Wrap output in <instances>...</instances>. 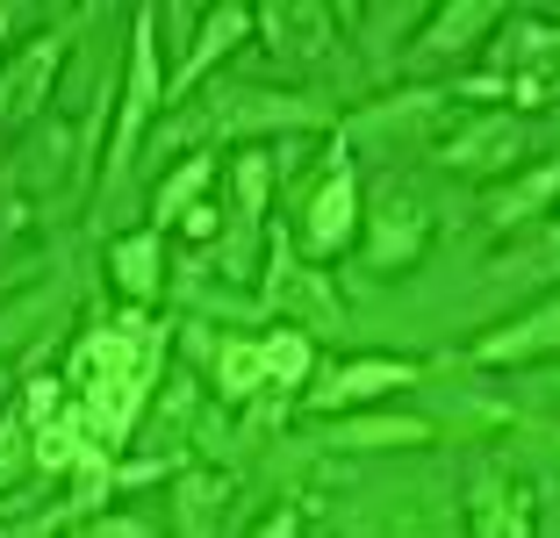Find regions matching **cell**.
<instances>
[{
	"instance_id": "obj_13",
	"label": "cell",
	"mask_w": 560,
	"mask_h": 538,
	"mask_svg": "<svg viewBox=\"0 0 560 538\" xmlns=\"http://www.w3.org/2000/svg\"><path fill=\"white\" fill-rule=\"evenodd\" d=\"M259 30L280 58H324V50L338 44V22H330L324 8H266Z\"/></svg>"
},
{
	"instance_id": "obj_14",
	"label": "cell",
	"mask_w": 560,
	"mask_h": 538,
	"mask_svg": "<svg viewBox=\"0 0 560 538\" xmlns=\"http://www.w3.org/2000/svg\"><path fill=\"white\" fill-rule=\"evenodd\" d=\"M209 173H215V159H209V151H195V159H187L180 173H173V179L159 187V201H151V223H159V230L187 223V209L201 201V187H209Z\"/></svg>"
},
{
	"instance_id": "obj_19",
	"label": "cell",
	"mask_w": 560,
	"mask_h": 538,
	"mask_svg": "<svg viewBox=\"0 0 560 538\" xmlns=\"http://www.w3.org/2000/svg\"><path fill=\"white\" fill-rule=\"evenodd\" d=\"M36 453V438H30V409H8L0 417V489L22 473V459Z\"/></svg>"
},
{
	"instance_id": "obj_16",
	"label": "cell",
	"mask_w": 560,
	"mask_h": 538,
	"mask_svg": "<svg viewBox=\"0 0 560 538\" xmlns=\"http://www.w3.org/2000/svg\"><path fill=\"white\" fill-rule=\"evenodd\" d=\"M560 195V159H546L539 165V173H525V179H517V187H503V195H495V223H503V230H511V223H532V215H539L546 209V201H553Z\"/></svg>"
},
{
	"instance_id": "obj_20",
	"label": "cell",
	"mask_w": 560,
	"mask_h": 538,
	"mask_svg": "<svg viewBox=\"0 0 560 538\" xmlns=\"http://www.w3.org/2000/svg\"><path fill=\"white\" fill-rule=\"evenodd\" d=\"M22 330H30V302H22V309H8V316H0V359L15 352V338H22Z\"/></svg>"
},
{
	"instance_id": "obj_12",
	"label": "cell",
	"mask_w": 560,
	"mask_h": 538,
	"mask_svg": "<svg viewBox=\"0 0 560 538\" xmlns=\"http://www.w3.org/2000/svg\"><path fill=\"white\" fill-rule=\"evenodd\" d=\"M108 280H116L130 302H159L165 294V237L159 230H137L108 245Z\"/></svg>"
},
{
	"instance_id": "obj_2",
	"label": "cell",
	"mask_w": 560,
	"mask_h": 538,
	"mask_svg": "<svg viewBox=\"0 0 560 538\" xmlns=\"http://www.w3.org/2000/svg\"><path fill=\"white\" fill-rule=\"evenodd\" d=\"M266 309H273L288 330H302V338H316V330H324V338H330V330H346V309H338L330 280L295 252L288 230H273V259H266Z\"/></svg>"
},
{
	"instance_id": "obj_15",
	"label": "cell",
	"mask_w": 560,
	"mask_h": 538,
	"mask_svg": "<svg viewBox=\"0 0 560 538\" xmlns=\"http://www.w3.org/2000/svg\"><path fill=\"white\" fill-rule=\"evenodd\" d=\"M259 359H266V381H280V388H302V381L316 374L310 338H302V330H288V324H273L259 338Z\"/></svg>"
},
{
	"instance_id": "obj_22",
	"label": "cell",
	"mask_w": 560,
	"mask_h": 538,
	"mask_svg": "<svg viewBox=\"0 0 560 538\" xmlns=\"http://www.w3.org/2000/svg\"><path fill=\"white\" fill-rule=\"evenodd\" d=\"M15 280H22V266H15V273H0V288H15Z\"/></svg>"
},
{
	"instance_id": "obj_8",
	"label": "cell",
	"mask_w": 560,
	"mask_h": 538,
	"mask_svg": "<svg viewBox=\"0 0 560 538\" xmlns=\"http://www.w3.org/2000/svg\"><path fill=\"white\" fill-rule=\"evenodd\" d=\"M316 438L330 453H396V445H431L439 424H424L410 409H352V417H330Z\"/></svg>"
},
{
	"instance_id": "obj_5",
	"label": "cell",
	"mask_w": 560,
	"mask_h": 538,
	"mask_svg": "<svg viewBox=\"0 0 560 538\" xmlns=\"http://www.w3.org/2000/svg\"><path fill=\"white\" fill-rule=\"evenodd\" d=\"M467 359L475 366H489V374H503V366H539V359H560V294H546V302H532V309L503 316V324H489L475 344H467Z\"/></svg>"
},
{
	"instance_id": "obj_10",
	"label": "cell",
	"mask_w": 560,
	"mask_h": 538,
	"mask_svg": "<svg viewBox=\"0 0 560 538\" xmlns=\"http://www.w3.org/2000/svg\"><path fill=\"white\" fill-rule=\"evenodd\" d=\"M252 30H259V15H245V8H223V15H209V22H201V36L180 50V66H173V80H165V101L195 94V86L215 72V58H223V50H237Z\"/></svg>"
},
{
	"instance_id": "obj_18",
	"label": "cell",
	"mask_w": 560,
	"mask_h": 538,
	"mask_svg": "<svg viewBox=\"0 0 560 538\" xmlns=\"http://www.w3.org/2000/svg\"><path fill=\"white\" fill-rule=\"evenodd\" d=\"M209 510H223V481H215V473H187V481H180V524H187V538L209 531Z\"/></svg>"
},
{
	"instance_id": "obj_7",
	"label": "cell",
	"mask_w": 560,
	"mask_h": 538,
	"mask_svg": "<svg viewBox=\"0 0 560 538\" xmlns=\"http://www.w3.org/2000/svg\"><path fill=\"white\" fill-rule=\"evenodd\" d=\"M467 524L475 538H532V481L511 467H481L467 481Z\"/></svg>"
},
{
	"instance_id": "obj_17",
	"label": "cell",
	"mask_w": 560,
	"mask_h": 538,
	"mask_svg": "<svg viewBox=\"0 0 560 538\" xmlns=\"http://www.w3.org/2000/svg\"><path fill=\"white\" fill-rule=\"evenodd\" d=\"M495 22V0H467L460 15H439L424 30V44H417V58H431V50H460V44H475L481 30Z\"/></svg>"
},
{
	"instance_id": "obj_9",
	"label": "cell",
	"mask_w": 560,
	"mask_h": 538,
	"mask_svg": "<svg viewBox=\"0 0 560 538\" xmlns=\"http://www.w3.org/2000/svg\"><path fill=\"white\" fill-rule=\"evenodd\" d=\"M517 151H525V115H481L467 137L445 144V165L467 179H495V173H511Z\"/></svg>"
},
{
	"instance_id": "obj_4",
	"label": "cell",
	"mask_w": 560,
	"mask_h": 538,
	"mask_svg": "<svg viewBox=\"0 0 560 538\" xmlns=\"http://www.w3.org/2000/svg\"><path fill=\"white\" fill-rule=\"evenodd\" d=\"M165 101V80H159V15L137 8L130 22V80H122V122H116V151H108V187L130 173L137 159V137L151 130V108Z\"/></svg>"
},
{
	"instance_id": "obj_11",
	"label": "cell",
	"mask_w": 560,
	"mask_h": 538,
	"mask_svg": "<svg viewBox=\"0 0 560 538\" xmlns=\"http://www.w3.org/2000/svg\"><path fill=\"white\" fill-rule=\"evenodd\" d=\"M58 58H66V36H44V44H30L15 66L0 72V122H30L44 108L50 80H58Z\"/></svg>"
},
{
	"instance_id": "obj_21",
	"label": "cell",
	"mask_w": 560,
	"mask_h": 538,
	"mask_svg": "<svg viewBox=\"0 0 560 538\" xmlns=\"http://www.w3.org/2000/svg\"><path fill=\"white\" fill-rule=\"evenodd\" d=\"M259 538H302V517L295 510H273V517L259 524Z\"/></svg>"
},
{
	"instance_id": "obj_1",
	"label": "cell",
	"mask_w": 560,
	"mask_h": 538,
	"mask_svg": "<svg viewBox=\"0 0 560 538\" xmlns=\"http://www.w3.org/2000/svg\"><path fill=\"white\" fill-rule=\"evenodd\" d=\"M360 173H352V159H346V144H330V159L316 165V179H310V201H302V223H295V245H302V259L310 266H324V259H338V252L360 237Z\"/></svg>"
},
{
	"instance_id": "obj_6",
	"label": "cell",
	"mask_w": 560,
	"mask_h": 538,
	"mask_svg": "<svg viewBox=\"0 0 560 538\" xmlns=\"http://www.w3.org/2000/svg\"><path fill=\"white\" fill-rule=\"evenodd\" d=\"M410 381H424L417 359H346V366H324V374L310 381V409L316 417H338V409H360V402H374V395L410 388Z\"/></svg>"
},
{
	"instance_id": "obj_3",
	"label": "cell",
	"mask_w": 560,
	"mask_h": 538,
	"mask_svg": "<svg viewBox=\"0 0 560 538\" xmlns=\"http://www.w3.org/2000/svg\"><path fill=\"white\" fill-rule=\"evenodd\" d=\"M360 237H366V266H374V273H402V266H417L431 252V209H424V195L402 187V179H388V187L366 201Z\"/></svg>"
}]
</instances>
